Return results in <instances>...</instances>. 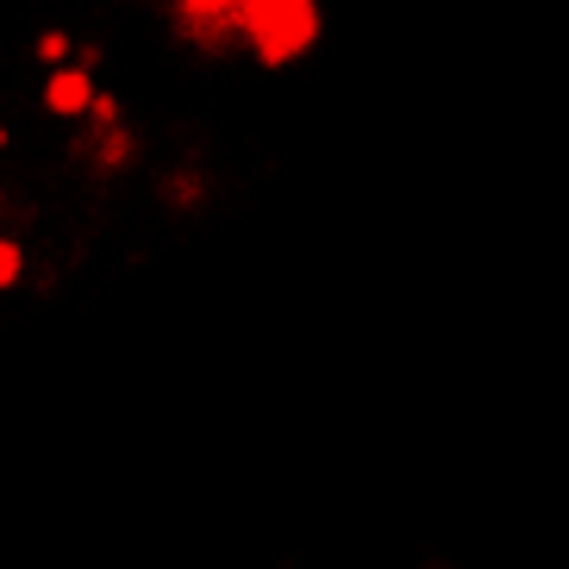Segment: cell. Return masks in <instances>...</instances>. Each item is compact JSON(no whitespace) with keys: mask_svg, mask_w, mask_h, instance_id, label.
Wrapping results in <instances>:
<instances>
[{"mask_svg":"<svg viewBox=\"0 0 569 569\" xmlns=\"http://www.w3.org/2000/svg\"><path fill=\"white\" fill-rule=\"evenodd\" d=\"M238 26L263 63H288L319 38V7L313 0H238Z\"/></svg>","mask_w":569,"mask_h":569,"instance_id":"obj_1","label":"cell"},{"mask_svg":"<svg viewBox=\"0 0 569 569\" xmlns=\"http://www.w3.org/2000/svg\"><path fill=\"white\" fill-rule=\"evenodd\" d=\"M176 13H182V32L201 38L207 51L244 38V26H238V0H176Z\"/></svg>","mask_w":569,"mask_h":569,"instance_id":"obj_2","label":"cell"},{"mask_svg":"<svg viewBox=\"0 0 569 569\" xmlns=\"http://www.w3.org/2000/svg\"><path fill=\"white\" fill-rule=\"evenodd\" d=\"M88 101H94L88 69H57L51 82H44V107H51V113H88Z\"/></svg>","mask_w":569,"mask_h":569,"instance_id":"obj_3","label":"cell"},{"mask_svg":"<svg viewBox=\"0 0 569 569\" xmlns=\"http://www.w3.org/2000/svg\"><path fill=\"white\" fill-rule=\"evenodd\" d=\"M7 282H19V244L0 238V288H7Z\"/></svg>","mask_w":569,"mask_h":569,"instance_id":"obj_4","label":"cell"},{"mask_svg":"<svg viewBox=\"0 0 569 569\" xmlns=\"http://www.w3.org/2000/svg\"><path fill=\"white\" fill-rule=\"evenodd\" d=\"M63 51H69V38H63V32H44V38H38V57H44V63H57Z\"/></svg>","mask_w":569,"mask_h":569,"instance_id":"obj_5","label":"cell"},{"mask_svg":"<svg viewBox=\"0 0 569 569\" xmlns=\"http://www.w3.org/2000/svg\"><path fill=\"white\" fill-rule=\"evenodd\" d=\"M0 144H7V132H0Z\"/></svg>","mask_w":569,"mask_h":569,"instance_id":"obj_6","label":"cell"}]
</instances>
